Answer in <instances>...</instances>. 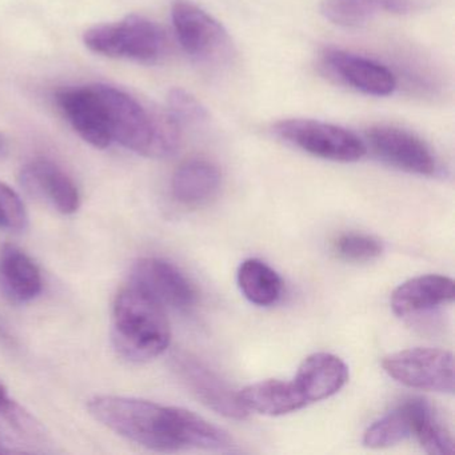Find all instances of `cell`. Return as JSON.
Segmentation results:
<instances>
[{
    "mask_svg": "<svg viewBox=\"0 0 455 455\" xmlns=\"http://www.w3.org/2000/svg\"><path fill=\"white\" fill-rule=\"evenodd\" d=\"M87 410L108 430L154 451H212L231 446L230 436L222 428L182 407L105 394L92 396Z\"/></svg>",
    "mask_w": 455,
    "mask_h": 455,
    "instance_id": "cell-1",
    "label": "cell"
},
{
    "mask_svg": "<svg viewBox=\"0 0 455 455\" xmlns=\"http://www.w3.org/2000/svg\"><path fill=\"white\" fill-rule=\"evenodd\" d=\"M113 142L154 159L170 158L180 146V126L169 111L148 108L126 92L94 84Z\"/></svg>",
    "mask_w": 455,
    "mask_h": 455,
    "instance_id": "cell-2",
    "label": "cell"
},
{
    "mask_svg": "<svg viewBox=\"0 0 455 455\" xmlns=\"http://www.w3.org/2000/svg\"><path fill=\"white\" fill-rule=\"evenodd\" d=\"M111 339L127 361L142 363L158 358L172 342L164 308L132 284L124 287L114 300Z\"/></svg>",
    "mask_w": 455,
    "mask_h": 455,
    "instance_id": "cell-3",
    "label": "cell"
},
{
    "mask_svg": "<svg viewBox=\"0 0 455 455\" xmlns=\"http://www.w3.org/2000/svg\"><path fill=\"white\" fill-rule=\"evenodd\" d=\"M84 42L95 54L145 63L158 60L166 47L164 31L140 15L94 26L84 34Z\"/></svg>",
    "mask_w": 455,
    "mask_h": 455,
    "instance_id": "cell-4",
    "label": "cell"
},
{
    "mask_svg": "<svg viewBox=\"0 0 455 455\" xmlns=\"http://www.w3.org/2000/svg\"><path fill=\"white\" fill-rule=\"evenodd\" d=\"M273 132L289 145L326 161L351 164L367 154L366 142L345 127L315 119H284Z\"/></svg>",
    "mask_w": 455,
    "mask_h": 455,
    "instance_id": "cell-5",
    "label": "cell"
},
{
    "mask_svg": "<svg viewBox=\"0 0 455 455\" xmlns=\"http://www.w3.org/2000/svg\"><path fill=\"white\" fill-rule=\"evenodd\" d=\"M172 20L180 47L194 62L210 68L230 60V36L212 14L188 0H175Z\"/></svg>",
    "mask_w": 455,
    "mask_h": 455,
    "instance_id": "cell-6",
    "label": "cell"
},
{
    "mask_svg": "<svg viewBox=\"0 0 455 455\" xmlns=\"http://www.w3.org/2000/svg\"><path fill=\"white\" fill-rule=\"evenodd\" d=\"M382 367L396 382L434 393H454V355L451 351L414 347L382 359Z\"/></svg>",
    "mask_w": 455,
    "mask_h": 455,
    "instance_id": "cell-7",
    "label": "cell"
},
{
    "mask_svg": "<svg viewBox=\"0 0 455 455\" xmlns=\"http://www.w3.org/2000/svg\"><path fill=\"white\" fill-rule=\"evenodd\" d=\"M366 140L378 158L402 172L431 177L438 169L427 143L409 130L378 124L367 130Z\"/></svg>",
    "mask_w": 455,
    "mask_h": 455,
    "instance_id": "cell-8",
    "label": "cell"
},
{
    "mask_svg": "<svg viewBox=\"0 0 455 455\" xmlns=\"http://www.w3.org/2000/svg\"><path fill=\"white\" fill-rule=\"evenodd\" d=\"M130 284L145 292L162 307L185 311L193 307L198 292L190 279L172 262L142 258L135 263Z\"/></svg>",
    "mask_w": 455,
    "mask_h": 455,
    "instance_id": "cell-9",
    "label": "cell"
},
{
    "mask_svg": "<svg viewBox=\"0 0 455 455\" xmlns=\"http://www.w3.org/2000/svg\"><path fill=\"white\" fill-rule=\"evenodd\" d=\"M321 66L330 78L371 97H388L396 89V78L390 68L361 55L338 49L321 54Z\"/></svg>",
    "mask_w": 455,
    "mask_h": 455,
    "instance_id": "cell-10",
    "label": "cell"
},
{
    "mask_svg": "<svg viewBox=\"0 0 455 455\" xmlns=\"http://www.w3.org/2000/svg\"><path fill=\"white\" fill-rule=\"evenodd\" d=\"M172 362L178 377L202 403L230 419H246L249 410L242 403L238 391L230 387L217 372L188 354H177Z\"/></svg>",
    "mask_w": 455,
    "mask_h": 455,
    "instance_id": "cell-11",
    "label": "cell"
},
{
    "mask_svg": "<svg viewBox=\"0 0 455 455\" xmlns=\"http://www.w3.org/2000/svg\"><path fill=\"white\" fill-rule=\"evenodd\" d=\"M20 183L28 196L46 202L60 214H74L81 206L78 188L70 175L49 159H36L26 164Z\"/></svg>",
    "mask_w": 455,
    "mask_h": 455,
    "instance_id": "cell-12",
    "label": "cell"
},
{
    "mask_svg": "<svg viewBox=\"0 0 455 455\" xmlns=\"http://www.w3.org/2000/svg\"><path fill=\"white\" fill-rule=\"evenodd\" d=\"M57 103L82 140L95 148L113 142L102 102L95 86L73 87L58 92Z\"/></svg>",
    "mask_w": 455,
    "mask_h": 455,
    "instance_id": "cell-13",
    "label": "cell"
},
{
    "mask_svg": "<svg viewBox=\"0 0 455 455\" xmlns=\"http://www.w3.org/2000/svg\"><path fill=\"white\" fill-rule=\"evenodd\" d=\"M44 281L33 258L15 244L0 249V292L15 305L30 302L41 294Z\"/></svg>",
    "mask_w": 455,
    "mask_h": 455,
    "instance_id": "cell-14",
    "label": "cell"
},
{
    "mask_svg": "<svg viewBox=\"0 0 455 455\" xmlns=\"http://www.w3.org/2000/svg\"><path fill=\"white\" fill-rule=\"evenodd\" d=\"M348 380L347 364L330 353H315L300 363L292 382L307 404L323 401L342 390Z\"/></svg>",
    "mask_w": 455,
    "mask_h": 455,
    "instance_id": "cell-15",
    "label": "cell"
},
{
    "mask_svg": "<svg viewBox=\"0 0 455 455\" xmlns=\"http://www.w3.org/2000/svg\"><path fill=\"white\" fill-rule=\"evenodd\" d=\"M455 283L451 278L438 274L415 276L399 284L391 294V308L399 316L412 315L451 303Z\"/></svg>",
    "mask_w": 455,
    "mask_h": 455,
    "instance_id": "cell-16",
    "label": "cell"
},
{
    "mask_svg": "<svg viewBox=\"0 0 455 455\" xmlns=\"http://www.w3.org/2000/svg\"><path fill=\"white\" fill-rule=\"evenodd\" d=\"M428 4L430 0H322L321 12L340 28H359L379 12L412 14Z\"/></svg>",
    "mask_w": 455,
    "mask_h": 455,
    "instance_id": "cell-17",
    "label": "cell"
},
{
    "mask_svg": "<svg viewBox=\"0 0 455 455\" xmlns=\"http://www.w3.org/2000/svg\"><path fill=\"white\" fill-rule=\"evenodd\" d=\"M222 174L217 164L204 158L183 162L172 175V196L183 206L209 204L220 193Z\"/></svg>",
    "mask_w": 455,
    "mask_h": 455,
    "instance_id": "cell-18",
    "label": "cell"
},
{
    "mask_svg": "<svg viewBox=\"0 0 455 455\" xmlns=\"http://www.w3.org/2000/svg\"><path fill=\"white\" fill-rule=\"evenodd\" d=\"M239 398L249 411L268 417H281L303 409L307 402L294 382L266 379L238 391Z\"/></svg>",
    "mask_w": 455,
    "mask_h": 455,
    "instance_id": "cell-19",
    "label": "cell"
},
{
    "mask_svg": "<svg viewBox=\"0 0 455 455\" xmlns=\"http://www.w3.org/2000/svg\"><path fill=\"white\" fill-rule=\"evenodd\" d=\"M426 399L410 398L375 420L363 434V444L370 449H387L414 436Z\"/></svg>",
    "mask_w": 455,
    "mask_h": 455,
    "instance_id": "cell-20",
    "label": "cell"
},
{
    "mask_svg": "<svg viewBox=\"0 0 455 455\" xmlns=\"http://www.w3.org/2000/svg\"><path fill=\"white\" fill-rule=\"evenodd\" d=\"M236 278L242 294L254 305L267 307L281 299L283 291L281 276L262 260H244L239 266Z\"/></svg>",
    "mask_w": 455,
    "mask_h": 455,
    "instance_id": "cell-21",
    "label": "cell"
},
{
    "mask_svg": "<svg viewBox=\"0 0 455 455\" xmlns=\"http://www.w3.org/2000/svg\"><path fill=\"white\" fill-rule=\"evenodd\" d=\"M414 436L428 454L451 455L454 451V439L449 427L428 402L419 415Z\"/></svg>",
    "mask_w": 455,
    "mask_h": 455,
    "instance_id": "cell-22",
    "label": "cell"
},
{
    "mask_svg": "<svg viewBox=\"0 0 455 455\" xmlns=\"http://www.w3.org/2000/svg\"><path fill=\"white\" fill-rule=\"evenodd\" d=\"M332 249L346 262L367 263L382 255L383 244L379 239L367 234L346 233L335 239Z\"/></svg>",
    "mask_w": 455,
    "mask_h": 455,
    "instance_id": "cell-23",
    "label": "cell"
},
{
    "mask_svg": "<svg viewBox=\"0 0 455 455\" xmlns=\"http://www.w3.org/2000/svg\"><path fill=\"white\" fill-rule=\"evenodd\" d=\"M169 113L172 118L183 124H202L209 119V111L190 92L183 89H172L167 97Z\"/></svg>",
    "mask_w": 455,
    "mask_h": 455,
    "instance_id": "cell-24",
    "label": "cell"
},
{
    "mask_svg": "<svg viewBox=\"0 0 455 455\" xmlns=\"http://www.w3.org/2000/svg\"><path fill=\"white\" fill-rule=\"evenodd\" d=\"M28 223V210L20 194L0 182V230L23 231Z\"/></svg>",
    "mask_w": 455,
    "mask_h": 455,
    "instance_id": "cell-25",
    "label": "cell"
},
{
    "mask_svg": "<svg viewBox=\"0 0 455 455\" xmlns=\"http://www.w3.org/2000/svg\"><path fill=\"white\" fill-rule=\"evenodd\" d=\"M12 399V396L9 395V391H7L6 385H4V380L0 379V412L4 411V407L9 404Z\"/></svg>",
    "mask_w": 455,
    "mask_h": 455,
    "instance_id": "cell-26",
    "label": "cell"
},
{
    "mask_svg": "<svg viewBox=\"0 0 455 455\" xmlns=\"http://www.w3.org/2000/svg\"><path fill=\"white\" fill-rule=\"evenodd\" d=\"M9 142H7L4 135L0 134V161H4V159L7 158V156H9Z\"/></svg>",
    "mask_w": 455,
    "mask_h": 455,
    "instance_id": "cell-27",
    "label": "cell"
},
{
    "mask_svg": "<svg viewBox=\"0 0 455 455\" xmlns=\"http://www.w3.org/2000/svg\"><path fill=\"white\" fill-rule=\"evenodd\" d=\"M12 449L0 438V454H12Z\"/></svg>",
    "mask_w": 455,
    "mask_h": 455,
    "instance_id": "cell-28",
    "label": "cell"
}]
</instances>
